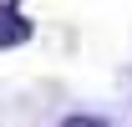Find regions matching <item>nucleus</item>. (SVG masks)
Listing matches in <instances>:
<instances>
[{"label":"nucleus","mask_w":132,"mask_h":127,"mask_svg":"<svg viewBox=\"0 0 132 127\" xmlns=\"http://www.w3.org/2000/svg\"><path fill=\"white\" fill-rule=\"evenodd\" d=\"M26 41H31V20L15 5H0V51L5 46H26Z\"/></svg>","instance_id":"1"},{"label":"nucleus","mask_w":132,"mask_h":127,"mask_svg":"<svg viewBox=\"0 0 132 127\" xmlns=\"http://www.w3.org/2000/svg\"><path fill=\"white\" fill-rule=\"evenodd\" d=\"M56 127H112L107 117H92V112H76V117H66V122H56Z\"/></svg>","instance_id":"2"}]
</instances>
